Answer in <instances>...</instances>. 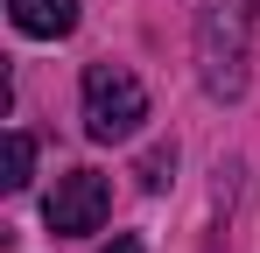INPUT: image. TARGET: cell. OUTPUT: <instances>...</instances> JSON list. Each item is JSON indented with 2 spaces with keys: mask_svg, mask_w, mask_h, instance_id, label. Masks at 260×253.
<instances>
[{
  "mask_svg": "<svg viewBox=\"0 0 260 253\" xmlns=\"http://www.w3.org/2000/svg\"><path fill=\"white\" fill-rule=\"evenodd\" d=\"M246 36H253V0H204L197 7V78L211 99L246 91Z\"/></svg>",
  "mask_w": 260,
  "mask_h": 253,
  "instance_id": "1",
  "label": "cell"
},
{
  "mask_svg": "<svg viewBox=\"0 0 260 253\" xmlns=\"http://www.w3.org/2000/svg\"><path fill=\"white\" fill-rule=\"evenodd\" d=\"M148 120V91L127 64H91L85 71V134L91 141H134Z\"/></svg>",
  "mask_w": 260,
  "mask_h": 253,
  "instance_id": "2",
  "label": "cell"
},
{
  "mask_svg": "<svg viewBox=\"0 0 260 253\" xmlns=\"http://www.w3.org/2000/svg\"><path fill=\"white\" fill-rule=\"evenodd\" d=\"M106 211H113V183H106L99 169H71V176H56L43 218H49L56 239H85V232L106 225Z\"/></svg>",
  "mask_w": 260,
  "mask_h": 253,
  "instance_id": "3",
  "label": "cell"
},
{
  "mask_svg": "<svg viewBox=\"0 0 260 253\" xmlns=\"http://www.w3.org/2000/svg\"><path fill=\"white\" fill-rule=\"evenodd\" d=\"M7 21L36 42H56L78 28V0H7Z\"/></svg>",
  "mask_w": 260,
  "mask_h": 253,
  "instance_id": "4",
  "label": "cell"
},
{
  "mask_svg": "<svg viewBox=\"0 0 260 253\" xmlns=\"http://www.w3.org/2000/svg\"><path fill=\"white\" fill-rule=\"evenodd\" d=\"M28 176H36V141L14 126V134H7V176H0V183H7V190H28Z\"/></svg>",
  "mask_w": 260,
  "mask_h": 253,
  "instance_id": "5",
  "label": "cell"
},
{
  "mask_svg": "<svg viewBox=\"0 0 260 253\" xmlns=\"http://www.w3.org/2000/svg\"><path fill=\"white\" fill-rule=\"evenodd\" d=\"M141 190H169V176H176V141H155L148 155H141Z\"/></svg>",
  "mask_w": 260,
  "mask_h": 253,
  "instance_id": "6",
  "label": "cell"
},
{
  "mask_svg": "<svg viewBox=\"0 0 260 253\" xmlns=\"http://www.w3.org/2000/svg\"><path fill=\"white\" fill-rule=\"evenodd\" d=\"M99 253H141V239H134V232H113V239H106Z\"/></svg>",
  "mask_w": 260,
  "mask_h": 253,
  "instance_id": "7",
  "label": "cell"
}]
</instances>
